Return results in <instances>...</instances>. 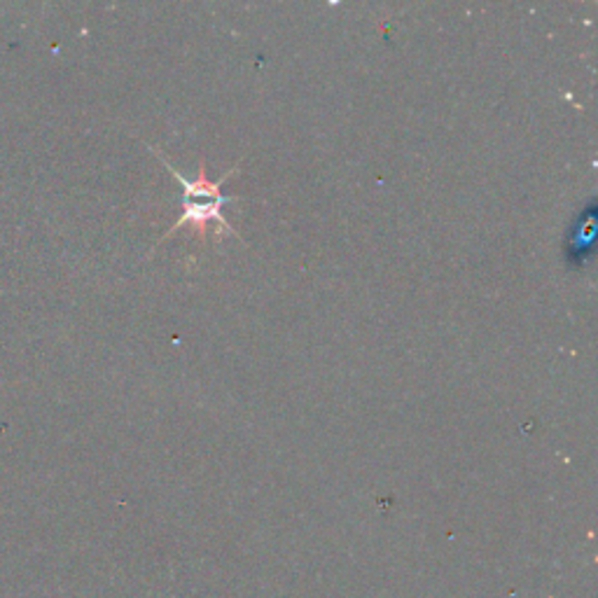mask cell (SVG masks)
<instances>
[{
	"instance_id": "cell-1",
	"label": "cell",
	"mask_w": 598,
	"mask_h": 598,
	"mask_svg": "<svg viewBox=\"0 0 598 598\" xmlns=\"http://www.w3.org/2000/svg\"><path fill=\"white\" fill-rule=\"evenodd\" d=\"M160 160L164 162V166L175 175V179L181 181L183 185V216L181 220L175 222L171 230L160 239V243H164L169 237H173L179 230H185V227H189V230H197V232H206V227L210 222H216L218 227V232L222 234H234L232 230V225L227 222L225 214H222V208L225 204H230V202H237L239 197H232V195H222V185L227 183V179H230V175L237 173V164L234 169L227 171L220 181H208V175H206V164L204 160L199 162V179L197 181H187L185 175L179 171V169H173L169 164V160H164V157L160 154Z\"/></svg>"
}]
</instances>
